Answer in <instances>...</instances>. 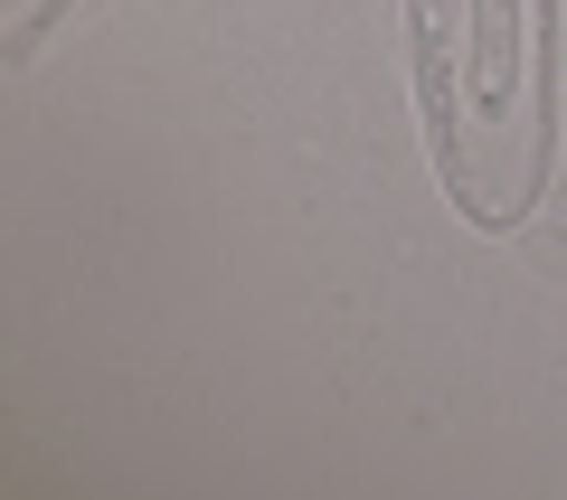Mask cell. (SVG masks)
<instances>
[{
  "label": "cell",
  "mask_w": 567,
  "mask_h": 500,
  "mask_svg": "<svg viewBox=\"0 0 567 500\" xmlns=\"http://www.w3.org/2000/svg\"><path fill=\"white\" fill-rule=\"evenodd\" d=\"M406 66H416V114L435 180L454 199H473V160H464V114H454V76H464V0H406ZM483 208V199H473Z\"/></svg>",
  "instance_id": "6da1fadb"
},
{
  "label": "cell",
  "mask_w": 567,
  "mask_h": 500,
  "mask_svg": "<svg viewBox=\"0 0 567 500\" xmlns=\"http://www.w3.org/2000/svg\"><path fill=\"white\" fill-rule=\"evenodd\" d=\"M520 76H539V48L520 39V0H464V123L511 133Z\"/></svg>",
  "instance_id": "7a4b0ae2"
}]
</instances>
